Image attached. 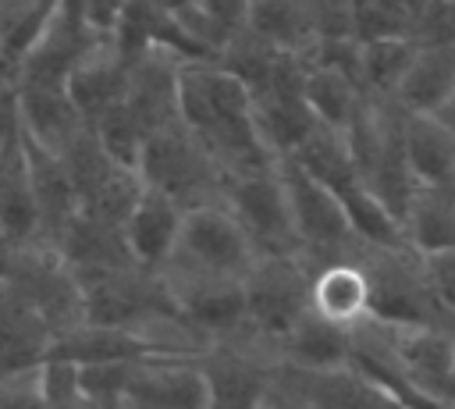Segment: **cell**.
<instances>
[{
    "mask_svg": "<svg viewBox=\"0 0 455 409\" xmlns=\"http://www.w3.org/2000/svg\"><path fill=\"white\" fill-rule=\"evenodd\" d=\"M181 121L210 149L224 178L277 167L256 128V100L245 82L217 64H188L181 75Z\"/></svg>",
    "mask_w": 455,
    "mask_h": 409,
    "instance_id": "cell-1",
    "label": "cell"
},
{
    "mask_svg": "<svg viewBox=\"0 0 455 409\" xmlns=\"http://www.w3.org/2000/svg\"><path fill=\"white\" fill-rule=\"evenodd\" d=\"M0 292L14 295L18 302H25L53 331L57 341L85 324L82 281L68 267V260L53 245H46V242L4 253Z\"/></svg>",
    "mask_w": 455,
    "mask_h": 409,
    "instance_id": "cell-2",
    "label": "cell"
},
{
    "mask_svg": "<svg viewBox=\"0 0 455 409\" xmlns=\"http://www.w3.org/2000/svg\"><path fill=\"white\" fill-rule=\"evenodd\" d=\"M139 178L146 188L164 192L181 210H199L210 203H224V171L210 156V149L185 128V121L153 132L139 156Z\"/></svg>",
    "mask_w": 455,
    "mask_h": 409,
    "instance_id": "cell-3",
    "label": "cell"
},
{
    "mask_svg": "<svg viewBox=\"0 0 455 409\" xmlns=\"http://www.w3.org/2000/svg\"><path fill=\"white\" fill-rule=\"evenodd\" d=\"M249 334L277 345L313 309V270L302 256H259L245 277Z\"/></svg>",
    "mask_w": 455,
    "mask_h": 409,
    "instance_id": "cell-4",
    "label": "cell"
},
{
    "mask_svg": "<svg viewBox=\"0 0 455 409\" xmlns=\"http://www.w3.org/2000/svg\"><path fill=\"white\" fill-rule=\"evenodd\" d=\"M359 263L373 292V320L384 327L405 324H455L434 299L416 253H387L359 245Z\"/></svg>",
    "mask_w": 455,
    "mask_h": 409,
    "instance_id": "cell-5",
    "label": "cell"
},
{
    "mask_svg": "<svg viewBox=\"0 0 455 409\" xmlns=\"http://www.w3.org/2000/svg\"><path fill=\"white\" fill-rule=\"evenodd\" d=\"M164 285L174 299L178 317L213 349L231 338H242L249 331V302H245V281L235 277H210L185 267H167Z\"/></svg>",
    "mask_w": 455,
    "mask_h": 409,
    "instance_id": "cell-6",
    "label": "cell"
},
{
    "mask_svg": "<svg viewBox=\"0 0 455 409\" xmlns=\"http://www.w3.org/2000/svg\"><path fill=\"white\" fill-rule=\"evenodd\" d=\"M224 206L242 224L259 256H302V238L295 231L288 192L277 167L228 178Z\"/></svg>",
    "mask_w": 455,
    "mask_h": 409,
    "instance_id": "cell-7",
    "label": "cell"
},
{
    "mask_svg": "<svg viewBox=\"0 0 455 409\" xmlns=\"http://www.w3.org/2000/svg\"><path fill=\"white\" fill-rule=\"evenodd\" d=\"M210 384V409H263L267 395L277 384V352L256 334L231 338L213 345L199 359Z\"/></svg>",
    "mask_w": 455,
    "mask_h": 409,
    "instance_id": "cell-8",
    "label": "cell"
},
{
    "mask_svg": "<svg viewBox=\"0 0 455 409\" xmlns=\"http://www.w3.org/2000/svg\"><path fill=\"white\" fill-rule=\"evenodd\" d=\"M256 260H259V253L252 249L249 235L231 217V210L224 203H210V206L185 213L181 245L171 263L196 270V274H210V277L245 281L249 270L256 267Z\"/></svg>",
    "mask_w": 455,
    "mask_h": 409,
    "instance_id": "cell-9",
    "label": "cell"
},
{
    "mask_svg": "<svg viewBox=\"0 0 455 409\" xmlns=\"http://www.w3.org/2000/svg\"><path fill=\"white\" fill-rule=\"evenodd\" d=\"M78 196H82V210L85 213H96L110 224H121L132 217L139 196L146 192L142 178L135 167H124L121 160H114L103 142L96 139V132L89 128L75 146H68L60 153Z\"/></svg>",
    "mask_w": 455,
    "mask_h": 409,
    "instance_id": "cell-10",
    "label": "cell"
},
{
    "mask_svg": "<svg viewBox=\"0 0 455 409\" xmlns=\"http://www.w3.org/2000/svg\"><path fill=\"white\" fill-rule=\"evenodd\" d=\"M306 60L302 57H284L270 89L252 96L256 100V128H259V139L267 146V153L281 164V160H291L306 139L320 128L316 114L309 110V100H306Z\"/></svg>",
    "mask_w": 455,
    "mask_h": 409,
    "instance_id": "cell-11",
    "label": "cell"
},
{
    "mask_svg": "<svg viewBox=\"0 0 455 409\" xmlns=\"http://www.w3.org/2000/svg\"><path fill=\"white\" fill-rule=\"evenodd\" d=\"M100 46V39L82 21L78 0H57V14L21 68L4 82V89H68L82 60Z\"/></svg>",
    "mask_w": 455,
    "mask_h": 409,
    "instance_id": "cell-12",
    "label": "cell"
},
{
    "mask_svg": "<svg viewBox=\"0 0 455 409\" xmlns=\"http://www.w3.org/2000/svg\"><path fill=\"white\" fill-rule=\"evenodd\" d=\"M384 338L402 373L409 377L416 395L427 402V409H441V398L455 381V324L384 327Z\"/></svg>",
    "mask_w": 455,
    "mask_h": 409,
    "instance_id": "cell-13",
    "label": "cell"
},
{
    "mask_svg": "<svg viewBox=\"0 0 455 409\" xmlns=\"http://www.w3.org/2000/svg\"><path fill=\"white\" fill-rule=\"evenodd\" d=\"M0 242L4 253L43 242V217L32 192L28 149L11 110H4V135H0Z\"/></svg>",
    "mask_w": 455,
    "mask_h": 409,
    "instance_id": "cell-14",
    "label": "cell"
},
{
    "mask_svg": "<svg viewBox=\"0 0 455 409\" xmlns=\"http://www.w3.org/2000/svg\"><path fill=\"white\" fill-rule=\"evenodd\" d=\"M185 60L171 50H149L139 60H132L128 75V100L124 107L142 124L146 135L164 132L181 121V75Z\"/></svg>",
    "mask_w": 455,
    "mask_h": 409,
    "instance_id": "cell-15",
    "label": "cell"
},
{
    "mask_svg": "<svg viewBox=\"0 0 455 409\" xmlns=\"http://www.w3.org/2000/svg\"><path fill=\"white\" fill-rule=\"evenodd\" d=\"M4 110L14 114L21 135L32 146L53 156H60L68 146H75L89 132L68 89H4Z\"/></svg>",
    "mask_w": 455,
    "mask_h": 409,
    "instance_id": "cell-16",
    "label": "cell"
},
{
    "mask_svg": "<svg viewBox=\"0 0 455 409\" xmlns=\"http://www.w3.org/2000/svg\"><path fill=\"white\" fill-rule=\"evenodd\" d=\"M50 359H68L75 366H124V363H153V359H188L174 345L124 327L82 324L53 345Z\"/></svg>",
    "mask_w": 455,
    "mask_h": 409,
    "instance_id": "cell-17",
    "label": "cell"
},
{
    "mask_svg": "<svg viewBox=\"0 0 455 409\" xmlns=\"http://www.w3.org/2000/svg\"><path fill=\"white\" fill-rule=\"evenodd\" d=\"M121 409H210V384L199 359L139 363L128 377Z\"/></svg>",
    "mask_w": 455,
    "mask_h": 409,
    "instance_id": "cell-18",
    "label": "cell"
},
{
    "mask_svg": "<svg viewBox=\"0 0 455 409\" xmlns=\"http://www.w3.org/2000/svg\"><path fill=\"white\" fill-rule=\"evenodd\" d=\"M185 213L174 199H167L156 188H146L124 221V242L139 270L146 274H164L171 260L178 256L181 231H185Z\"/></svg>",
    "mask_w": 455,
    "mask_h": 409,
    "instance_id": "cell-19",
    "label": "cell"
},
{
    "mask_svg": "<svg viewBox=\"0 0 455 409\" xmlns=\"http://www.w3.org/2000/svg\"><path fill=\"white\" fill-rule=\"evenodd\" d=\"M281 384L299 391L306 402L316 409H409L398 395L380 388L373 377H366L359 366H341V370H320V373H302V370H277Z\"/></svg>",
    "mask_w": 455,
    "mask_h": 409,
    "instance_id": "cell-20",
    "label": "cell"
},
{
    "mask_svg": "<svg viewBox=\"0 0 455 409\" xmlns=\"http://www.w3.org/2000/svg\"><path fill=\"white\" fill-rule=\"evenodd\" d=\"M128 75H132V64L124 60L117 43H100L71 75L68 96L75 100L89 128H96L110 110H117L128 100Z\"/></svg>",
    "mask_w": 455,
    "mask_h": 409,
    "instance_id": "cell-21",
    "label": "cell"
},
{
    "mask_svg": "<svg viewBox=\"0 0 455 409\" xmlns=\"http://www.w3.org/2000/svg\"><path fill=\"white\" fill-rule=\"evenodd\" d=\"M277 363L288 370H302V373H320V370H341L352 366L355 359V341L348 327H338L331 320H323L320 313H306L277 345Z\"/></svg>",
    "mask_w": 455,
    "mask_h": 409,
    "instance_id": "cell-22",
    "label": "cell"
},
{
    "mask_svg": "<svg viewBox=\"0 0 455 409\" xmlns=\"http://www.w3.org/2000/svg\"><path fill=\"white\" fill-rule=\"evenodd\" d=\"M313 313L348 331L373 320V292L359 256L327 263L313 274Z\"/></svg>",
    "mask_w": 455,
    "mask_h": 409,
    "instance_id": "cell-23",
    "label": "cell"
},
{
    "mask_svg": "<svg viewBox=\"0 0 455 409\" xmlns=\"http://www.w3.org/2000/svg\"><path fill=\"white\" fill-rule=\"evenodd\" d=\"M57 253L68 260V267L75 274H100V270H128L135 267L128 242H124V228L110 224L96 213H78L68 231L57 242Z\"/></svg>",
    "mask_w": 455,
    "mask_h": 409,
    "instance_id": "cell-24",
    "label": "cell"
},
{
    "mask_svg": "<svg viewBox=\"0 0 455 409\" xmlns=\"http://www.w3.org/2000/svg\"><path fill=\"white\" fill-rule=\"evenodd\" d=\"M25 149H28V171H32V192H36L39 217H43V242L57 249L68 224L82 213V196L60 156L32 146L28 139H25Z\"/></svg>",
    "mask_w": 455,
    "mask_h": 409,
    "instance_id": "cell-25",
    "label": "cell"
},
{
    "mask_svg": "<svg viewBox=\"0 0 455 409\" xmlns=\"http://www.w3.org/2000/svg\"><path fill=\"white\" fill-rule=\"evenodd\" d=\"M178 28L188 43L213 64L245 28H249V0H192L171 4Z\"/></svg>",
    "mask_w": 455,
    "mask_h": 409,
    "instance_id": "cell-26",
    "label": "cell"
},
{
    "mask_svg": "<svg viewBox=\"0 0 455 409\" xmlns=\"http://www.w3.org/2000/svg\"><path fill=\"white\" fill-rule=\"evenodd\" d=\"M53 331L14 295L0 292V373L46 366L53 356Z\"/></svg>",
    "mask_w": 455,
    "mask_h": 409,
    "instance_id": "cell-27",
    "label": "cell"
},
{
    "mask_svg": "<svg viewBox=\"0 0 455 409\" xmlns=\"http://www.w3.org/2000/svg\"><path fill=\"white\" fill-rule=\"evenodd\" d=\"M451 100H455V53L419 50L391 103L409 117H441Z\"/></svg>",
    "mask_w": 455,
    "mask_h": 409,
    "instance_id": "cell-28",
    "label": "cell"
},
{
    "mask_svg": "<svg viewBox=\"0 0 455 409\" xmlns=\"http://www.w3.org/2000/svg\"><path fill=\"white\" fill-rule=\"evenodd\" d=\"M405 156L423 188H455V132L441 117L405 114Z\"/></svg>",
    "mask_w": 455,
    "mask_h": 409,
    "instance_id": "cell-29",
    "label": "cell"
},
{
    "mask_svg": "<svg viewBox=\"0 0 455 409\" xmlns=\"http://www.w3.org/2000/svg\"><path fill=\"white\" fill-rule=\"evenodd\" d=\"M249 32L281 53L306 57L316 43L309 0H249Z\"/></svg>",
    "mask_w": 455,
    "mask_h": 409,
    "instance_id": "cell-30",
    "label": "cell"
},
{
    "mask_svg": "<svg viewBox=\"0 0 455 409\" xmlns=\"http://www.w3.org/2000/svg\"><path fill=\"white\" fill-rule=\"evenodd\" d=\"M57 14V0H0V78L7 82Z\"/></svg>",
    "mask_w": 455,
    "mask_h": 409,
    "instance_id": "cell-31",
    "label": "cell"
},
{
    "mask_svg": "<svg viewBox=\"0 0 455 409\" xmlns=\"http://www.w3.org/2000/svg\"><path fill=\"white\" fill-rule=\"evenodd\" d=\"M405 238L416 256L455 253V188H419L405 213Z\"/></svg>",
    "mask_w": 455,
    "mask_h": 409,
    "instance_id": "cell-32",
    "label": "cell"
},
{
    "mask_svg": "<svg viewBox=\"0 0 455 409\" xmlns=\"http://www.w3.org/2000/svg\"><path fill=\"white\" fill-rule=\"evenodd\" d=\"M291 160L306 174H313L320 185H327L331 192H338V196L363 181L359 164H355V153L348 146V135L345 132H334V128H323V124L306 139V146Z\"/></svg>",
    "mask_w": 455,
    "mask_h": 409,
    "instance_id": "cell-33",
    "label": "cell"
},
{
    "mask_svg": "<svg viewBox=\"0 0 455 409\" xmlns=\"http://www.w3.org/2000/svg\"><path fill=\"white\" fill-rule=\"evenodd\" d=\"M341 203L348 210L352 231L359 238V245L366 249H387V253H412L409 238H405V224L359 181L348 192H341Z\"/></svg>",
    "mask_w": 455,
    "mask_h": 409,
    "instance_id": "cell-34",
    "label": "cell"
},
{
    "mask_svg": "<svg viewBox=\"0 0 455 409\" xmlns=\"http://www.w3.org/2000/svg\"><path fill=\"white\" fill-rule=\"evenodd\" d=\"M306 100H309V110L316 114V121L323 128H334V132H348L352 121L359 117L363 103H366L363 89L331 68H309Z\"/></svg>",
    "mask_w": 455,
    "mask_h": 409,
    "instance_id": "cell-35",
    "label": "cell"
},
{
    "mask_svg": "<svg viewBox=\"0 0 455 409\" xmlns=\"http://www.w3.org/2000/svg\"><path fill=\"white\" fill-rule=\"evenodd\" d=\"M416 53H419V46L412 39L363 43V96L366 100H395Z\"/></svg>",
    "mask_w": 455,
    "mask_h": 409,
    "instance_id": "cell-36",
    "label": "cell"
},
{
    "mask_svg": "<svg viewBox=\"0 0 455 409\" xmlns=\"http://www.w3.org/2000/svg\"><path fill=\"white\" fill-rule=\"evenodd\" d=\"M284 57H288V53L274 50L270 43H263L256 32L245 28L213 64L224 68L228 75H235L238 82H245L252 96H259V92L270 89V82H274V75H277V68H281Z\"/></svg>",
    "mask_w": 455,
    "mask_h": 409,
    "instance_id": "cell-37",
    "label": "cell"
},
{
    "mask_svg": "<svg viewBox=\"0 0 455 409\" xmlns=\"http://www.w3.org/2000/svg\"><path fill=\"white\" fill-rule=\"evenodd\" d=\"M416 0H355V39H412Z\"/></svg>",
    "mask_w": 455,
    "mask_h": 409,
    "instance_id": "cell-38",
    "label": "cell"
},
{
    "mask_svg": "<svg viewBox=\"0 0 455 409\" xmlns=\"http://www.w3.org/2000/svg\"><path fill=\"white\" fill-rule=\"evenodd\" d=\"M96 139L103 142V149L114 156V160H121L124 167H135L139 171V156H142V146H146V132H142V124L132 117V110L121 103L117 110H110L96 128Z\"/></svg>",
    "mask_w": 455,
    "mask_h": 409,
    "instance_id": "cell-39",
    "label": "cell"
},
{
    "mask_svg": "<svg viewBox=\"0 0 455 409\" xmlns=\"http://www.w3.org/2000/svg\"><path fill=\"white\" fill-rule=\"evenodd\" d=\"M412 43L419 50H455V0H416Z\"/></svg>",
    "mask_w": 455,
    "mask_h": 409,
    "instance_id": "cell-40",
    "label": "cell"
},
{
    "mask_svg": "<svg viewBox=\"0 0 455 409\" xmlns=\"http://www.w3.org/2000/svg\"><path fill=\"white\" fill-rule=\"evenodd\" d=\"M0 409H50L46 366L0 373Z\"/></svg>",
    "mask_w": 455,
    "mask_h": 409,
    "instance_id": "cell-41",
    "label": "cell"
},
{
    "mask_svg": "<svg viewBox=\"0 0 455 409\" xmlns=\"http://www.w3.org/2000/svg\"><path fill=\"white\" fill-rule=\"evenodd\" d=\"M139 363H124V366H78L82 370V391L96 409H121L128 377Z\"/></svg>",
    "mask_w": 455,
    "mask_h": 409,
    "instance_id": "cell-42",
    "label": "cell"
},
{
    "mask_svg": "<svg viewBox=\"0 0 455 409\" xmlns=\"http://www.w3.org/2000/svg\"><path fill=\"white\" fill-rule=\"evenodd\" d=\"M316 39H355V0H309Z\"/></svg>",
    "mask_w": 455,
    "mask_h": 409,
    "instance_id": "cell-43",
    "label": "cell"
},
{
    "mask_svg": "<svg viewBox=\"0 0 455 409\" xmlns=\"http://www.w3.org/2000/svg\"><path fill=\"white\" fill-rule=\"evenodd\" d=\"M419 267H423V277H427L434 299H437L441 309L455 320V253H430V256H419Z\"/></svg>",
    "mask_w": 455,
    "mask_h": 409,
    "instance_id": "cell-44",
    "label": "cell"
},
{
    "mask_svg": "<svg viewBox=\"0 0 455 409\" xmlns=\"http://www.w3.org/2000/svg\"><path fill=\"white\" fill-rule=\"evenodd\" d=\"M263 409H316V405L306 402V398H302L299 391H291L288 384H281V377H277V384H274V391L267 395Z\"/></svg>",
    "mask_w": 455,
    "mask_h": 409,
    "instance_id": "cell-45",
    "label": "cell"
},
{
    "mask_svg": "<svg viewBox=\"0 0 455 409\" xmlns=\"http://www.w3.org/2000/svg\"><path fill=\"white\" fill-rule=\"evenodd\" d=\"M441 121H444V124H448V128L455 132V100H451V103L444 107V114H441Z\"/></svg>",
    "mask_w": 455,
    "mask_h": 409,
    "instance_id": "cell-46",
    "label": "cell"
},
{
    "mask_svg": "<svg viewBox=\"0 0 455 409\" xmlns=\"http://www.w3.org/2000/svg\"><path fill=\"white\" fill-rule=\"evenodd\" d=\"M451 53H455V50H451Z\"/></svg>",
    "mask_w": 455,
    "mask_h": 409,
    "instance_id": "cell-47",
    "label": "cell"
}]
</instances>
